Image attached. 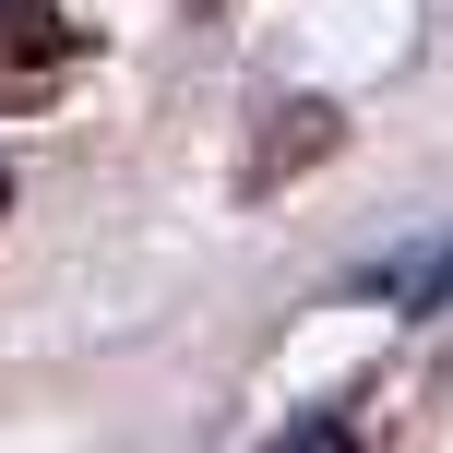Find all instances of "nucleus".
<instances>
[{
	"mask_svg": "<svg viewBox=\"0 0 453 453\" xmlns=\"http://www.w3.org/2000/svg\"><path fill=\"white\" fill-rule=\"evenodd\" d=\"M311 156H334V108H274L263 156H250V191H274L287 167H311Z\"/></svg>",
	"mask_w": 453,
	"mask_h": 453,
	"instance_id": "obj_1",
	"label": "nucleus"
},
{
	"mask_svg": "<svg viewBox=\"0 0 453 453\" xmlns=\"http://www.w3.org/2000/svg\"><path fill=\"white\" fill-rule=\"evenodd\" d=\"M72 12L60 0H0V60H72Z\"/></svg>",
	"mask_w": 453,
	"mask_h": 453,
	"instance_id": "obj_2",
	"label": "nucleus"
},
{
	"mask_svg": "<svg viewBox=\"0 0 453 453\" xmlns=\"http://www.w3.org/2000/svg\"><path fill=\"white\" fill-rule=\"evenodd\" d=\"M311 453H358V441H311Z\"/></svg>",
	"mask_w": 453,
	"mask_h": 453,
	"instance_id": "obj_4",
	"label": "nucleus"
},
{
	"mask_svg": "<svg viewBox=\"0 0 453 453\" xmlns=\"http://www.w3.org/2000/svg\"><path fill=\"white\" fill-rule=\"evenodd\" d=\"M0 215H12V167H0Z\"/></svg>",
	"mask_w": 453,
	"mask_h": 453,
	"instance_id": "obj_3",
	"label": "nucleus"
}]
</instances>
